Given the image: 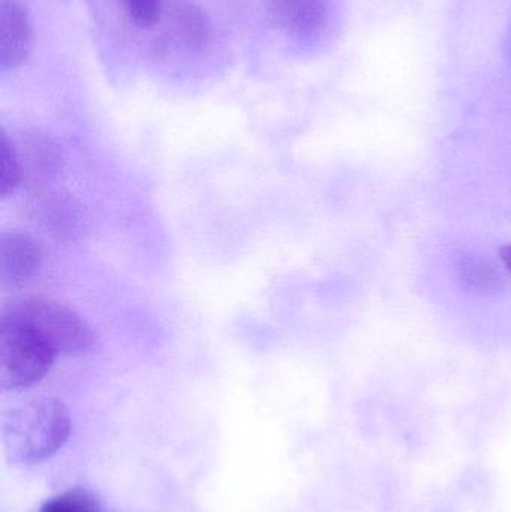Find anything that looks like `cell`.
Listing matches in <instances>:
<instances>
[{
  "instance_id": "obj_1",
  "label": "cell",
  "mask_w": 511,
  "mask_h": 512,
  "mask_svg": "<svg viewBox=\"0 0 511 512\" xmlns=\"http://www.w3.org/2000/svg\"><path fill=\"white\" fill-rule=\"evenodd\" d=\"M71 414L60 400L36 397L3 414L6 456L17 465H35L57 453L71 435Z\"/></svg>"
},
{
  "instance_id": "obj_2",
  "label": "cell",
  "mask_w": 511,
  "mask_h": 512,
  "mask_svg": "<svg viewBox=\"0 0 511 512\" xmlns=\"http://www.w3.org/2000/svg\"><path fill=\"white\" fill-rule=\"evenodd\" d=\"M0 319L26 328L57 355L83 354L95 343L89 324L65 304L50 298H12L0 309Z\"/></svg>"
},
{
  "instance_id": "obj_3",
  "label": "cell",
  "mask_w": 511,
  "mask_h": 512,
  "mask_svg": "<svg viewBox=\"0 0 511 512\" xmlns=\"http://www.w3.org/2000/svg\"><path fill=\"white\" fill-rule=\"evenodd\" d=\"M57 354L21 325L0 319V387L17 391L47 376Z\"/></svg>"
},
{
  "instance_id": "obj_4",
  "label": "cell",
  "mask_w": 511,
  "mask_h": 512,
  "mask_svg": "<svg viewBox=\"0 0 511 512\" xmlns=\"http://www.w3.org/2000/svg\"><path fill=\"white\" fill-rule=\"evenodd\" d=\"M9 140L20 168L21 186L36 191L59 174L62 152L53 138L39 131H20L9 135Z\"/></svg>"
},
{
  "instance_id": "obj_5",
  "label": "cell",
  "mask_w": 511,
  "mask_h": 512,
  "mask_svg": "<svg viewBox=\"0 0 511 512\" xmlns=\"http://www.w3.org/2000/svg\"><path fill=\"white\" fill-rule=\"evenodd\" d=\"M29 221L45 236L56 240H72L80 236L84 227L81 206L62 192L36 189L27 201Z\"/></svg>"
},
{
  "instance_id": "obj_6",
  "label": "cell",
  "mask_w": 511,
  "mask_h": 512,
  "mask_svg": "<svg viewBox=\"0 0 511 512\" xmlns=\"http://www.w3.org/2000/svg\"><path fill=\"white\" fill-rule=\"evenodd\" d=\"M42 252L30 234L6 230L0 234V286L23 288L41 270Z\"/></svg>"
},
{
  "instance_id": "obj_7",
  "label": "cell",
  "mask_w": 511,
  "mask_h": 512,
  "mask_svg": "<svg viewBox=\"0 0 511 512\" xmlns=\"http://www.w3.org/2000/svg\"><path fill=\"white\" fill-rule=\"evenodd\" d=\"M33 30L21 0H0V68L17 69L32 53Z\"/></svg>"
},
{
  "instance_id": "obj_8",
  "label": "cell",
  "mask_w": 511,
  "mask_h": 512,
  "mask_svg": "<svg viewBox=\"0 0 511 512\" xmlns=\"http://www.w3.org/2000/svg\"><path fill=\"white\" fill-rule=\"evenodd\" d=\"M267 12L276 27L290 35L317 32L329 15V0H266Z\"/></svg>"
},
{
  "instance_id": "obj_9",
  "label": "cell",
  "mask_w": 511,
  "mask_h": 512,
  "mask_svg": "<svg viewBox=\"0 0 511 512\" xmlns=\"http://www.w3.org/2000/svg\"><path fill=\"white\" fill-rule=\"evenodd\" d=\"M171 38L185 48L200 47L209 36V21L200 8L188 0H174L170 9Z\"/></svg>"
},
{
  "instance_id": "obj_10",
  "label": "cell",
  "mask_w": 511,
  "mask_h": 512,
  "mask_svg": "<svg viewBox=\"0 0 511 512\" xmlns=\"http://www.w3.org/2000/svg\"><path fill=\"white\" fill-rule=\"evenodd\" d=\"M39 512H108L87 490L71 489L44 502Z\"/></svg>"
},
{
  "instance_id": "obj_11",
  "label": "cell",
  "mask_w": 511,
  "mask_h": 512,
  "mask_svg": "<svg viewBox=\"0 0 511 512\" xmlns=\"http://www.w3.org/2000/svg\"><path fill=\"white\" fill-rule=\"evenodd\" d=\"M21 177L17 158L12 149L8 132H0V197L6 198L20 188Z\"/></svg>"
},
{
  "instance_id": "obj_12",
  "label": "cell",
  "mask_w": 511,
  "mask_h": 512,
  "mask_svg": "<svg viewBox=\"0 0 511 512\" xmlns=\"http://www.w3.org/2000/svg\"><path fill=\"white\" fill-rule=\"evenodd\" d=\"M129 20L138 27H152L164 14L162 0H119Z\"/></svg>"
},
{
  "instance_id": "obj_13",
  "label": "cell",
  "mask_w": 511,
  "mask_h": 512,
  "mask_svg": "<svg viewBox=\"0 0 511 512\" xmlns=\"http://www.w3.org/2000/svg\"><path fill=\"white\" fill-rule=\"evenodd\" d=\"M501 261L506 265L507 270L511 271V245L504 246L500 251Z\"/></svg>"
},
{
  "instance_id": "obj_14",
  "label": "cell",
  "mask_w": 511,
  "mask_h": 512,
  "mask_svg": "<svg viewBox=\"0 0 511 512\" xmlns=\"http://www.w3.org/2000/svg\"><path fill=\"white\" fill-rule=\"evenodd\" d=\"M506 50L507 56H509V60L511 62V24L509 27V32H507Z\"/></svg>"
}]
</instances>
